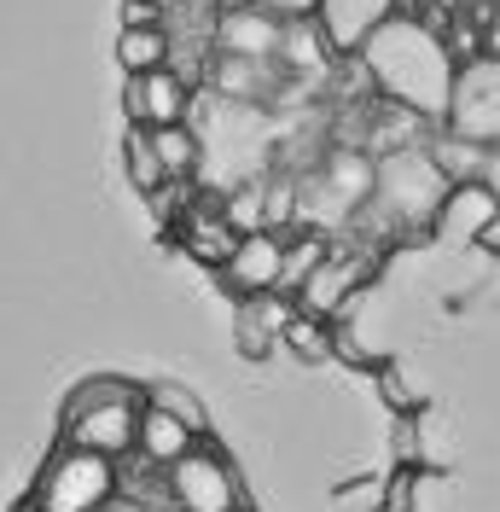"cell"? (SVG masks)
<instances>
[{
  "instance_id": "cell-1",
  "label": "cell",
  "mask_w": 500,
  "mask_h": 512,
  "mask_svg": "<svg viewBox=\"0 0 500 512\" xmlns=\"http://www.w3.org/2000/svg\"><path fill=\"white\" fill-rule=\"evenodd\" d=\"M361 64H367V82H373L378 99H396V105L431 117V123L448 117V105H454V53L431 24L396 12L361 47Z\"/></svg>"
},
{
  "instance_id": "cell-2",
  "label": "cell",
  "mask_w": 500,
  "mask_h": 512,
  "mask_svg": "<svg viewBox=\"0 0 500 512\" xmlns=\"http://www.w3.org/2000/svg\"><path fill=\"white\" fill-rule=\"evenodd\" d=\"M448 169L437 163L431 146H396V152H384L378 158V192L373 204L355 216V233H367V245L384 251L390 239H402V233H431L437 227V210L442 198H448Z\"/></svg>"
},
{
  "instance_id": "cell-3",
  "label": "cell",
  "mask_w": 500,
  "mask_h": 512,
  "mask_svg": "<svg viewBox=\"0 0 500 512\" xmlns=\"http://www.w3.org/2000/svg\"><path fill=\"white\" fill-rule=\"evenodd\" d=\"M117 495V460L94 448L59 443L35 472V512H99Z\"/></svg>"
},
{
  "instance_id": "cell-4",
  "label": "cell",
  "mask_w": 500,
  "mask_h": 512,
  "mask_svg": "<svg viewBox=\"0 0 500 512\" xmlns=\"http://www.w3.org/2000/svg\"><path fill=\"white\" fill-rule=\"evenodd\" d=\"M373 268H378V251L373 245H355V251H326V262L314 268L309 280H303V291H297V303L309 309V315H326V320H338L367 291V280H373Z\"/></svg>"
},
{
  "instance_id": "cell-5",
  "label": "cell",
  "mask_w": 500,
  "mask_h": 512,
  "mask_svg": "<svg viewBox=\"0 0 500 512\" xmlns=\"http://www.w3.org/2000/svg\"><path fill=\"white\" fill-rule=\"evenodd\" d=\"M169 495H175V507L181 512H239V478H233V466L221 460L216 448H192L187 460H175L169 466Z\"/></svg>"
},
{
  "instance_id": "cell-6",
  "label": "cell",
  "mask_w": 500,
  "mask_h": 512,
  "mask_svg": "<svg viewBox=\"0 0 500 512\" xmlns=\"http://www.w3.org/2000/svg\"><path fill=\"white\" fill-rule=\"evenodd\" d=\"M140 414H146V396H117V402H99L82 414H64V443L123 460L140 448Z\"/></svg>"
},
{
  "instance_id": "cell-7",
  "label": "cell",
  "mask_w": 500,
  "mask_h": 512,
  "mask_svg": "<svg viewBox=\"0 0 500 512\" xmlns=\"http://www.w3.org/2000/svg\"><path fill=\"white\" fill-rule=\"evenodd\" d=\"M495 216H500V192L489 181H454L431 233H437V245H448V251H477Z\"/></svg>"
},
{
  "instance_id": "cell-8",
  "label": "cell",
  "mask_w": 500,
  "mask_h": 512,
  "mask_svg": "<svg viewBox=\"0 0 500 512\" xmlns=\"http://www.w3.org/2000/svg\"><path fill=\"white\" fill-rule=\"evenodd\" d=\"M285 245L274 227H262V233H245L239 239V251L221 262V286L233 291V297H256V291H280L285 286Z\"/></svg>"
},
{
  "instance_id": "cell-9",
  "label": "cell",
  "mask_w": 500,
  "mask_h": 512,
  "mask_svg": "<svg viewBox=\"0 0 500 512\" xmlns=\"http://www.w3.org/2000/svg\"><path fill=\"white\" fill-rule=\"evenodd\" d=\"M297 297H285V291H256V297H239V315H233V344L239 355H262L285 344V332H291V320H297Z\"/></svg>"
},
{
  "instance_id": "cell-10",
  "label": "cell",
  "mask_w": 500,
  "mask_h": 512,
  "mask_svg": "<svg viewBox=\"0 0 500 512\" xmlns=\"http://www.w3.org/2000/svg\"><path fill=\"white\" fill-rule=\"evenodd\" d=\"M285 24H291V18H280V12H268V6L245 0V6L221 12L216 47H221V53H233V59H280Z\"/></svg>"
},
{
  "instance_id": "cell-11",
  "label": "cell",
  "mask_w": 500,
  "mask_h": 512,
  "mask_svg": "<svg viewBox=\"0 0 500 512\" xmlns=\"http://www.w3.org/2000/svg\"><path fill=\"white\" fill-rule=\"evenodd\" d=\"M390 18H396V0H320L314 6V24L338 47V59H355Z\"/></svg>"
},
{
  "instance_id": "cell-12",
  "label": "cell",
  "mask_w": 500,
  "mask_h": 512,
  "mask_svg": "<svg viewBox=\"0 0 500 512\" xmlns=\"http://www.w3.org/2000/svg\"><path fill=\"white\" fill-rule=\"evenodd\" d=\"M123 111H128V123H146V128L187 123V82L169 64L163 70H146V76H128Z\"/></svg>"
},
{
  "instance_id": "cell-13",
  "label": "cell",
  "mask_w": 500,
  "mask_h": 512,
  "mask_svg": "<svg viewBox=\"0 0 500 512\" xmlns=\"http://www.w3.org/2000/svg\"><path fill=\"white\" fill-rule=\"evenodd\" d=\"M192 448H198V425L146 396V414H140V448H134V454H146L157 472H169L175 460H187Z\"/></svg>"
},
{
  "instance_id": "cell-14",
  "label": "cell",
  "mask_w": 500,
  "mask_h": 512,
  "mask_svg": "<svg viewBox=\"0 0 500 512\" xmlns=\"http://www.w3.org/2000/svg\"><path fill=\"white\" fill-rule=\"evenodd\" d=\"M239 227L227 222V210H221V198H198L187 210V227H181V245H187L198 262H210V268H221L227 256L239 251Z\"/></svg>"
},
{
  "instance_id": "cell-15",
  "label": "cell",
  "mask_w": 500,
  "mask_h": 512,
  "mask_svg": "<svg viewBox=\"0 0 500 512\" xmlns=\"http://www.w3.org/2000/svg\"><path fill=\"white\" fill-rule=\"evenodd\" d=\"M123 175L134 181V192H146V198H157V192L175 181V175H169V163L157 158V140H152V128H146V123L128 128V140H123Z\"/></svg>"
},
{
  "instance_id": "cell-16",
  "label": "cell",
  "mask_w": 500,
  "mask_h": 512,
  "mask_svg": "<svg viewBox=\"0 0 500 512\" xmlns=\"http://www.w3.org/2000/svg\"><path fill=\"white\" fill-rule=\"evenodd\" d=\"M117 64H123L128 76L163 70L169 64V35L157 30V24H123V35H117Z\"/></svg>"
},
{
  "instance_id": "cell-17",
  "label": "cell",
  "mask_w": 500,
  "mask_h": 512,
  "mask_svg": "<svg viewBox=\"0 0 500 512\" xmlns=\"http://www.w3.org/2000/svg\"><path fill=\"white\" fill-rule=\"evenodd\" d=\"M326 53H338L332 41H326V30L314 24V18H291L285 24V47H280V64L285 70H303V76H320L326 70Z\"/></svg>"
},
{
  "instance_id": "cell-18",
  "label": "cell",
  "mask_w": 500,
  "mask_h": 512,
  "mask_svg": "<svg viewBox=\"0 0 500 512\" xmlns=\"http://www.w3.org/2000/svg\"><path fill=\"white\" fill-rule=\"evenodd\" d=\"M431 152L448 169V181H483V169H489V146L471 140V134H437Z\"/></svg>"
},
{
  "instance_id": "cell-19",
  "label": "cell",
  "mask_w": 500,
  "mask_h": 512,
  "mask_svg": "<svg viewBox=\"0 0 500 512\" xmlns=\"http://www.w3.org/2000/svg\"><path fill=\"white\" fill-rule=\"evenodd\" d=\"M221 210H227V222L239 227V233H262V227L274 222V192L262 187V181H245L239 192L221 198Z\"/></svg>"
},
{
  "instance_id": "cell-20",
  "label": "cell",
  "mask_w": 500,
  "mask_h": 512,
  "mask_svg": "<svg viewBox=\"0 0 500 512\" xmlns=\"http://www.w3.org/2000/svg\"><path fill=\"white\" fill-rule=\"evenodd\" d=\"M285 350L297 355V361H326V355H338L332 320H326V315H309V309H297L291 332H285Z\"/></svg>"
},
{
  "instance_id": "cell-21",
  "label": "cell",
  "mask_w": 500,
  "mask_h": 512,
  "mask_svg": "<svg viewBox=\"0 0 500 512\" xmlns=\"http://www.w3.org/2000/svg\"><path fill=\"white\" fill-rule=\"evenodd\" d=\"M152 140H157V158L169 163V175L175 181H187V175H198V134H192L187 123H163V128H152Z\"/></svg>"
},
{
  "instance_id": "cell-22",
  "label": "cell",
  "mask_w": 500,
  "mask_h": 512,
  "mask_svg": "<svg viewBox=\"0 0 500 512\" xmlns=\"http://www.w3.org/2000/svg\"><path fill=\"white\" fill-rule=\"evenodd\" d=\"M117 396H140L128 379H88L70 390V402H64V414H82V408H99V402H117Z\"/></svg>"
},
{
  "instance_id": "cell-23",
  "label": "cell",
  "mask_w": 500,
  "mask_h": 512,
  "mask_svg": "<svg viewBox=\"0 0 500 512\" xmlns=\"http://www.w3.org/2000/svg\"><path fill=\"white\" fill-rule=\"evenodd\" d=\"M373 373H378V396H384V408H396V414H419V408H425V396H419V390L390 367V361L373 367Z\"/></svg>"
},
{
  "instance_id": "cell-24",
  "label": "cell",
  "mask_w": 500,
  "mask_h": 512,
  "mask_svg": "<svg viewBox=\"0 0 500 512\" xmlns=\"http://www.w3.org/2000/svg\"><path fill=\"white\" fill-rule=\"evenodd\" d=\"M413 495H419V472L402 466V472L390 478V489H384V512H413Z\"/></svg>"
},
{
  "instance_id": "cell-25",
  "label": "cell",
  "mask_w": 500,
  "mask_h": 512,
  "mask_svg": "<svg viewBox=\"0 0 500 512\" xmlns=\"http://www.w3.org/2000/svg\"><path fill=\"white\" fill-rule=\"evenodd\" d=\"M152 402H163V408H175V414H181V419H192V425L204 431V408L192 402V396H187V390H181V384H157V390H152Z\"/></svg>"
},
{
  "instance_id": "cell-26",
  "label": "cell",
  "mask_w": 500,
  "mask_h": 512,
  "mask_svg": "<svg viewBox=\"0 0 500 512\" xmlns=\"http://www.w3.org/2000/svg\"><path fill=\"white\" fill-rule=\"evenodd\" d=\"M384 489H390V483L361 478V489H344V495H338V512H367V507H384Z\"/></svg>"
},
{
  "instance_id": "cell-27",
  "label": "cell",
  "mask_w": 500,
  "mask_h": 512,
  "mask_svg": "<svg viewBox=\"0 0 500 512\" xmlns=\"http://www.w3.org/2000/svg\"><path fill=\"white\" fill-rule=\"evenodd\" d=\"M256 6H268V12H280V18H314L320 0H256Z\"/></svg>"
},
{
  "instance_id": "cell-28",
  "label": "cell",
  "mask_w": 500,
  "mask_h": 512,
  "mask_svg": "<svg viewBox=\"0 0 500 512\" xmlns=\"http://www.w3.org/2000/svg\"><path fill=\"white\" fill-rule=\"evenodd\" d=\"M123 24H157V6H152V0H128Z\"/></svg>"
},
{
  "instance_id": "cell-29",
  "label": "cell",
  "mask_w": 500,
  "mask_h": 512,
  "mask_svg": "<svg viewBox=\"0 0 500 512\" xmlns=\"http://www.w3.org/2000/svg\"><path fill=\"white\" fill-rule=\"evenodd\" d=\"M477 251H489V256H500V216H495V222H489V233H483V245H477Z\"/></svg>"
},
{
  "instance_id": "cell-30",
  "label": "cell",
  "mask_w": 500,
  "mask_h": 512,
  "mask_svg": "<svg viewBox=\"0 0 500 512\" xmlns=\"http://www.w3.org/2000/svg\"><path fill=\"white\" fill-rule=\"evenodd\" d=\"M483 181L500 192V146H489V169H483Z\"/></svg>"
}]
</instances>
